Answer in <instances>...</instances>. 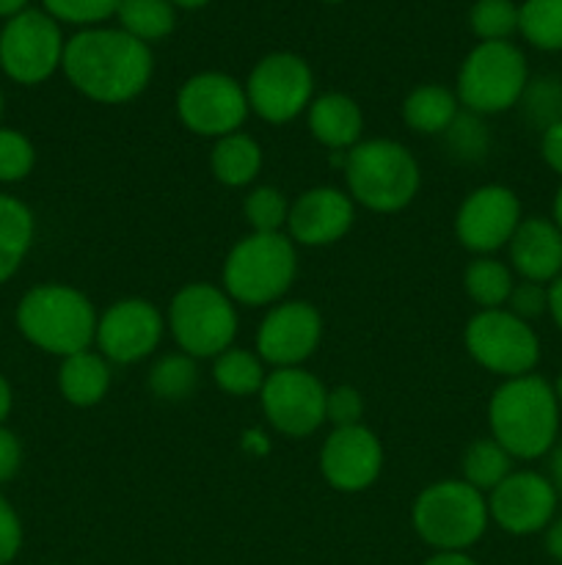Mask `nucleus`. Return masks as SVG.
<instances>
[{
	"label": "nucleus",
	"instance_id": "obj_44",
	"mask_svg": "<svg viewBox=\"0 0 562 565\" xmlns=\"http://www.w3.org/2000/svg\"><path fill=\"white\" fill-rule=\"evenodd\" d=\"M545 478L551 480V486H554L556 497L562 500V441H556L554 447H551L549 452V475Z\"/></svg>",
	"mask_w": 562,
	"mask_h": 565
},
{
	"label": "nucleus",
	"instance_id": "obj_40",
	"mask_svg": "<svg viewBox=\"0 0 562 565\" xmlns=\"http://www.w3.org/2000/svg\"><path fill=\"white\" fill-rule=\"evenodd\" d=\"M22 550V522L6 497H0V565H9Z\"/></svg>",
	"mask_w": 562,
	"mask_h": 565
},
{
	"label": "nucleus",
	"instance_id": "obj_29",
	"mask_svg": "<svg viewBox=\"0 0 562 565\" xmlns=\"http://www.w3.org/2000/svg\"><path fill=\"white\" fill-rule=\"evenodd\" d=\"M512 472V456L496 439H477L463 456V480L477 491H494Z\"/></svg>",
	"mask_w": 562,
	"mask_h": 565
},
{
	"label": "nucleus",
	"instance_id": "obj_2",
	"mask_svg": "<svg viewBox=\"0 0 562 565\" xmlns=\"http://www.w3.org/2000/svg\"><path fill=\"white\" fill-rule=\"evenodd\" d=\"M562 408L554 384L543 375L507 379L488 403L490 439L499 441L512 461H538L560 441Z\"/></svg>",
	"mask_w": 562,
	"mask_h": 565
},
{
	"label": "nucleus",
	"instance_id": "obj_45",
	"mask_svg": "<svg viewBox=\"0 0 562 565\" xmlns=\"http://www.w3.org/2000/svg\"><path fill=\"white\" fill-rule=\"evenodd\" d=\"M549 315L556 329L562 331V274L549 285Z\"/></svg>",
	"mask_w": 562,
	"mask_h": 565
},
{
	"label": "nucleus",
	"instance_id": "obj_23",
	"mask_svg": "<svg viewBox=\"0 0 562 565\" xmlns=\"http://www.w3.org/2000/svg\"><path fill=\"white\" fill-rule=\"evenodd\" d=\"M457 94L450 92L446 86H428L413 88L402 103V119L419 136H444L455 116L461 114L457 108Z\"/></svg>",
	"mask_w": 562,
	"mask_h": 565
},
{
	"label": "nucleus",
	"instance_id": "obj_47",
	"mask_svg": "<svg viewBox=\"0 0 562 565\" xmlns=\"http://www.w3.org/2000/svg\"><path fill=\"white\" fill-rule=\"evenodd\" d=\"M11 403H14V395H11V384L0 375V425L6 423V417L11 414Z\"/></svg>",
	"mask_w": 562,
	"mask_h": 565
},
{
	"label": "nucleus",
	"instance_id": "obj_15",
	"mask_svg": "<svg viewBox=\"0 0 562 565\" xmlns=\"http://www.w3.org/2000/svg\"><path fill=\"white\" fill-rule=\"evenodd\" d=\"M521 221V202L510 188L483 185L463 199L455 215V232L468 252L494 254L510 243Z\"/></svg>",
	"mask_w": 562,
	"mask_h": 565
},
{
	"label": "nucleus",
	"instance_id": "obj_14",
	"mask_svg": "<svg viewBox=\"0 0 562 565\" xmlns=\"http://www.w3.org/2000/svg\"><path fill=\"white\" fill-rule=\"evenodd\" d=\"M554 486L534 469L510 472L488 497V516L510 535L543 533L556 516Z\"/></svg>",
	"mask_w": 562,
	"mask_h": 565
},
{
	"label": "nucleus",
	"instance_id": "obj_20",
	"mask_svg": "<svg viewBox=\"0 0 562 565\" xmlns=\"http://www.w3.org/2000/svg\"><path fill=\"white\" fill-rule=\"evenodd\" d=\"M507 252L510 268L523 281L551 285L562 274V230L543 215L523 218L507 243Z\"/></svg>",
	"mask_w": 562,
	"mask_h": 565
},
{
	"label": "nucleus",
	"instance_id": "obj_9",
	"mask_svg": "<svg viewBox=\"0 0 562 565\" xmlns=\"http://www.w3.org/2000/svg\"><path fill=\"white\" fill-rule=\"evenodd\" d=\"M468 356L501 379L534 373L540 362V340L527 320L510 309H479L466 326Z\"/></svg>",
	"mask_w": 562,
	"mask_h": 565
},
{
	"label": "nucleus",
	"instance_id": "obj_38",
	"mask_svg": "<svg viewBox=\"0 0 562 565\" xmlns=\"http://www.w3.org/2000/svg\"><path fill=\"white\" fill-rule=\"evenodd\" d=\"M516 318L521 320H538L543 315H549V285H538V281H518L512 285L510 298H507V307Z\"/></svg>",
	"mask_w": 562,
	"mask_h": 565
},
{
	"label": "nucleus",
	"instance_id": "obj_7",
	"mask_svg": "<svg viewBox=\"0 0 562 565\" xmlns=\"http://www.w3.org/2000/svg\"><path fill=\"white\" fill-rule=\"evenodd\" d=\"M529 64L512 42H479L457 72V103L477 116L505 114L521 103Z\"/></svg>",
	"mask_w": 562,
	"mask_h": 565
},
{
	"label": "nucleus",
	"instance_id": "obj_52",
	"mask_svg": "<svg viewBox=\"0 0 562 565\" xmlns=\"http://www.w3.org/2000/svg\"><path fill=\"white\" fill-rule=\"evenodd\" d=\"M0 116H3V92H0Z\"/></svg>",
	"mask_w": 562,
	"mask_h": 565
},
{
	"label": "nucleus",
	"instance_id": "obj_12",
	"mask_svg": "<svg viewBox=\"0 0 562 565\" xmlns=\"http://www.w3.org/2000/svg\"><path fill=\"white\" fill-rule=\"evenodd\" d=\"M246 86L224 72H198L182 83L176 94V114L196 136L224 138L240 130L248 116Z\"/></svg>",
	"mask_w": 562,
	"mask_h": 565
},
{
	"label": "nucleus",
	"instance_id": "obj_26",
	"mask_svg": "<svg viewBox=\"0 0 562 565\" xmlns=\"http://www.w3.org/2000/svg\"><path fill=\"white\" fill-rule=\"evenodd\" d=\"M121 31L138 42L152 44L169 36L176 25V9L171 0H119L116 9Z\"/></svg>",
	"mask_w": 562,
	"mask_h": 565
},
{
	"label": "nucleus",
	"instance_id": "obj_11",
	"mask_svg": "<svg viewBox=\"0 0 562 565\" xmlns=\"http://www.w3.org/2000/svg\"><path fill=\"white\" fill-rule=\"evenodd\" d=\"M314 75L295 53H270L251 70L246 83L248 108L270 125H284L312 105Z\"/></svg>",
	"mask_w": 562,
	"mask_h": 565
},
{
	"label": "nucleus",
	"instance_id": "obj_53",
	"mask_svg": "<svg viewBox=\"0 0 562 565\" xmlns=\"http://www.w3.org/2000/svg\"><path fill=\"white\" fill-rule=\"evenodd\" d=\"M55 565H58V563H55Z\"/></svg>",
	"mask_w": 562,
	"mask_h": 565
},
{
	"label": "nucleus",
	"instance_id": "obj_42",
	"mask_svg": "<svg viewBox=\"0 0 562 565\" xmlns=\"http://www.w3.org/2000/svg\"><path fill=\"white\" fill-rule=\"evenodd\" d=\"M540 158L554 174L562 177V121L540 132Z\"/></svg>",
	"mask_w": 562,
	"mask_h": 565
},
{
	"label": "nucleus",
	"instance_id": "obj_50",
	"mask_svg": "<svg viewBox=\"0 0 562 565\" xmlns=\"http://www.w3.org/2000/svg\"><path fill=\"white\" fill-rule=\"evenodd\" d=\"M171 3H174V9L196 11V9H202V6H207L209 0H171Z\"/></svg>",
	"mask_w": 562,
	"mask_h": 565
},
{
	"label": "nucleus",
	"instance_id": "obj_4",
	"mask_svg": "<svg viewBox=\"0 0 562 565\" xmlns=\"http://www.w3.org/2000/svg\"><path fill=\"white\" fill-rule=\"evenodd\" d=\"M345 180L358 204L375 213H397L417 196L419 163L402 143L372 138L347 152Z\"/></svg>",
	"mask_w": 562,
	"mask_h": 565
},
{
	"label": "nucleus",
	"instance_id": "obj_49",
	"mask_svg": "<svg viewBox=\"0 0 562 565\" xmlns=\"http://www.w3.org/2000/svg\"><path fill=\"white\" fill-rule=\"evenodd\" d=\"M551 221L562 230V185L556 188L554 193V202H551Z\"/></svg>",
	"mask_w": 562,
	"mask_h": 565
},
{
	"label": "nucleus",
	"instance_id": "obj_10",
	"mask_svg": "<svg viewBox=\"0 0 562 565\" xmlns=\"http://www.w3.org/2000/svg\"><path fill=\"white\" fill-rule=\"evenodd\" d=\"M61 25L44 9H25L0 31V70L22 86L44 83L64 61Z\"/></svg>",
	"mask_w": 562,
	"mask_h": 565
},
{
	"label": "nucleus",
	"instance_id": "obj_39",
	"mask_svg": "<svg viewBox=\"0 0 562 565\" xmlns=\"http://www.w3.org/2000/svg\"><path fill=\"white\" fill-rule=\"evenodd\" d=\"M364 401L353 386H334L325 395V419L334 428H347V425H361Z\"/></svg>",
	"mask_w": 562,
	"mask_h": 565
},
{
	"label": "nucleus",
	"instance_id": "obj_25",
	"mask_svg": "<svg viewBox=\"0 0 562 565\" xmlns=\"http://www.w3.org/2000/svg\"><path fill=\"white\" fill-rule=\"evenodd\" d=\"M209 166H213L215 180L229 188H242L257 180L259 169H262V149L246 132H229L215 141Z\"/></svg>",
	"mask_w": 562,
	"mask_h": 565
},
{
	"label": "nucleus",
	"instance_id": "obj_41",
	"mask_svg": "<svg viewBox=\"0 0 562 565\" xmlns=\"http://www.w3.org/2000/svg\"><path fill=\"white\" fill-rule=\"evenodd\" d=\"M22 467V445L9 428L0 425V486L9 483Z\"/></svg>",
	"mask_w": 562,
	"mask_h": 565
},
{
	"label": "nucleus",
	"instance_id": "obj_8",
	"mask_svg": "<svg viewBox=\"0 0 562 565\" xmlns=\"http://www.w3.org/2000/svg\"><path fill=\"white\" fill-rule=\"evenodd\" d=\"M171 334L176 345L193 359L220 356L229 351L237 334L235 303L207 281L185 285L169 309Z\"/></svg>",
	"mask_w": 562,
	"mask_h": 565
},
{
	"label": "nucleus",
	"instance_id": "obj_30",
	"mask_svg": "<svg viewBox=\"0 0 562 565\" xmlns=\"http://www.w3.org/2000/svg\"><path fill=\"white\" fill-rule=\"evenodd\" d=\"M213 375L220 390L237 397L257 395L262 390L264 379H268V373L262 367V359L257 353L246 351V348H229L220 356H215Z\"/></svg>",
	"mask_w": 562,
	"mask_h": 565
},
{
	"label": "nucleus",
	"instance_id": "obj_37",
	"mask_svg": "<svg viewBox=\"0 0 562 565\" xmlns=\"http://www.w3.org/2000/svg\"><path fill=\"white\" fill-rule=\"evenodd\" d=\"M36 152L28 136L14 127H0V182H20L31 174Z\"/></svg>",
	"mask_w": 562,
	"mask_h": 565
},
{
	"label": "nucleus",
	"instance_id": "obj_6",
	"mask_svg": "<svg viewBox=\"0 0 562 565\" xmlns=\"http://www.w3.org/2000/svg\"><path fill=\"white\" fill-rule=\"evenodd\" d=\"M298 270L295 246L281 232H251L224 263L226 296L246 307L273 303L290 290Z\"/></svg>",
	"mask_w": 562,
	"mask_h": 565
},
{
	"label": "nucleus",
	"instance_id": "obj_34",
	"mask_svg": "<svg viewBox=\"0 0 562 565\" xmlns=\"http://www.w3.org/2000/svg\"><path fill=\"white\" fill-rule=\"evenodd\" d=\"M444 136L450 152L455 154L457 160H466V163L483 160L490 149L488 125L483 121V116L472 114V110L466 108L455 116V121H452L450 130H446Z\"/></svg>",
	"mask_w": 562,
	"mask_h": 565
},
{
	"label": "nucleus",
	"instance_id": "obj_31",
	"mask_svg": "<svg viewBox=\"0 0 562 565\" xmlns=\"http://www.w3.org/2000/svg\"><path fill=\"white\" fill-rule=\"evenodd\" d=\"M198 384V367L187 353H169L149 370V390L160 401H182Z\"/></svg>",
	"mask_w": 562,
	"mask_h": 565
},
{
	"label": "nucleus",
	"instance_id": "obj_24",
	"mask_svg": "<svg viewBox=\"0 0 562 565\" xmlns=\"http://www.w3.org/2000/svg\"><path fill=\"white\" fill-rule=\"evenodd\" d=\"M33 243V213L17 196L0 193V285L20 270Z\"/></svg>",
	"mask_w": 562,
	"mask_h": 565
},
{
	"label": "nucleus",
	"instance_id": "obj_43",
	"mask_svg": "<svg viewBox=\"0 0 562 565\" xmlns=\"http://www.w3.org/2000/svg\"><path fill=\"white\" fill-rule=\"evenodd\" d=\"M543 533H545V552H549V557L551 561L562 563V513L551 519V524L543 530Z\"/></svg>",
	"mask_w": 562,
	"mask_h": 565
},
{
	"label": "nucleus",
	"instance_id": "obj_16",
	"mask_svg": "<svg viewBox=\"0 0 562 565\" xmlns=\"http://www.w3.org/2000/svg\"><path fill=\"white\" fill-rule=\"evenodd\" d=\"M323 320L306 301H287L264 315L257 331V356L279 367H298L320 345Z\"/></svg>",
	"mask_w": 562,
	"mask_h": 565
},
{
	"label": "nucleus",
	"instance_id": "obj_22",
	"mask_svg": "<svg viewBox=\"0 0 562 565\" xmlns=\"http://www.w3.org/2000/svg\"><path fill=\"white\" fill-rule=\"evenodd\" d=\"M58 386L61 395H64L72 406H97L110 390L108 362H105L102 353H72V356H66L64 364H61Z\"/></svg>",
	"mask_w": 562,
	"mask_h": 565
},
{
	"label": "nucleus",
	"instance_id": "obj_1",
	"mask_svg": "<svg viewBox=\"0 0 562 565\" xmlns=\"http://www.w3.org/2000/svg\"><path fill=\"white\" fill-rule=\"evenodd\" d=\"M66 81L94 103L119 105L149 86L154 58L149 44L121 28H83L66 42L61 61Z\"/></svg>",
	"mask_w": 562,
	"mask_h": 565
},
{
	"label": "nucleus",
	"instance_id": "obj_21",
	"mask_svg": "<svg viewBox=\"0 0 562 565\" xmlns=\"http://www.w3.org/2000/svg\"><path fill=\"white\" fill-rule=\"evenodd\" d=\"M309 130L323 147L353 149L364 130L361 108L347 94H323L309 105Z\"/></svg>",
	"mask_w": 562,
	"mask_h": 565
},
{
	"label": "nucleus",
	"instance_id": "obj_5",
	"mask_svg": "<svg viewBox=\"0 0 562 565\" xmlns=\"http://www.w3.org/2000/svg\"><path fill=\"white\" fill-rule=\"evenodd\" d=\"M413 530L439 552H463L488 530V500L466 480H441L428 486L413 502Z\"/></svg>",
	"mask_w": 562,
	"mask_h": 565
},
{
	"label": "nucleus",
	"instance_id": "obj_35",
	"mask_svg": "<svg viewBox=\"0 0 562 565\" xmlns=\"http://www.w3.org/2000/svg\"><path fill=\"white\" fill-rule=\"evenodd\" d=\"M246 218L251 224L253 232H281V226L287 224V215H290V207H287V199L284 193L275 191L270 185H259L253 188L251 193L246 196Z\"/></svg>",
	"mask_w": 562,
	"mask_h": 565
},
{
	"label": "nucleus",
	"instance_id": "obj_18",
	"mask_svg": "<svg viewBox=\"0 0 562 565\" xmlns=\"http://www.w3.org/2000/svg\"><path fill=\"white\" fill-rule=\"evenodd\" d=\"M380 467H383V447L378 436L364 425L334 428L320 450L323 478L336 491H347V494L369 489L378 480Z\"/></svg>",
	"mask_w": 562,
	"mask_h": 565
},
{
	"label": "nucleus",
	"instance_id": "obj_13",
	"mask_svg": "<svg viewBox=\"0 0 562 565\" xmlns=\"http://www.w3.org/2000/svg\"><path fill=\"white\" fill-rule=\"evenodd\" d=\"M325 386L301 367L273 370L259 390L268 423L292 439L314 434L325 423Z\"/></svg>",
	"mask_w": 562,
	"mask_h": 565
},
{
	"label": "nucleus",
	"instance_id": "obj_27",
	"mask_svg": "<svg viewBox=\"0 0 562 565\" xmlns=\"http://www.w3.org/2000/svg\"><path fill=\"white\" fill-rule=\"evenodd\" d=\"M518 33L543 53H562V0H523Z\"/></svg>",
	"mask_w": 562,
	"mask_h": 565
},
{
	"label": "nucleus",
	"instance_id": "obj_3",
	"mask_svg": "<svg viewBox=\"0 0 562 565\" xmlns=\"http://www.w3.org/2000/svg\"><path fill=\"white\" fill-rule=\"evenodd\" d=\"M17 329L39 351L66 359L88 351L97 337V312L75 287L39 285L20 298Z\"/></svg>",
	"mask_w": 562,
	"mask_h": 565
},
{
	"label": "nucleus",
	"instance_id": "obj_48",
	"mask_svg": "<svg viewBox=\"0 0 562 565\" xmlns=\"http://www.w3.org/2000/svg\"><path fill=\"white\" fill-rule=\"evenodd\" d=\"M25 9L28 0H0V17H6V20H11V17H17Z\"/></svg>",
	"mask_w": 562,
	"mask_h": 565
},
{
	"label": "nucleus",
	"instance_id": "obj_17",
	"mask_svg": "<svg viewBox=\"0 0 562 565\" xmlns=\"http://www.w3.org/2000/svg\"><path fill=\"white\" fill-rule=\"evenodd\" d=\"M97 345L105 359L132 364L147 359L163 340V318L143 298H125L97 320Z\"/></svg>",
	"mask_w": 562,
	"mask_h": 565
},
{
	"label": "nucleus",
	"instance_id": "obj_51",
	"mask_svg": "<svg viewBox=\"0 0 562 565\" xmlns=\"http://www.w3.org/2000/svg\"><path fill=\"white\" fill-rule=\"evenodd\" d=\"M554 395H556V403H560V408H562V373H560V379L554 381Z\"/></svg>",
	"mask_w": 562,
	"mask_h": 565
},
{
	"label": "nucleus",
	"instance_id": "obj_46",
	"mask_svg": "<svg viewBox=\"0 0 562 565\" xmlns=\"http://www.w3.org/2000/svg\"><path fill=\"white\" fill-rule=\"evenodd\" d=\"M424 565H479L472 555L466 552H435L433 557H428Z\"/></svg>",
	"mask_w": 562,
	"mask_h": 565
},
{
	"label": "nucleus",
	"instance_id": "obj_33",
	"mask_svg": "<svg viewBox=\"0 0 562 565\" xmlns=\"http://www.w3.org/2000/svg\"><path fill=\"white\" fill-rule=\"evenodd\" d=\"M468 25L479 42H510L518 33V3L512 0H474Z\"/></svg>",
	"mask_w": 562,
	"mask_h": 565
},
{
	"label": "nucleus",
	"instance_id": "obj_32",
	"mask_svg": "<svg viewBox=\"0 0 562 565\" xmlns=\"http://www.w3.org/2000/svg\"><path fill=\"white\" fill-rule=\"evenodd\" d=\"M521 114L534 130L543 132L545 127L562 121V77L540 75L529 77L521 94Z\"/></svg>",
	"mask_w": 562,
	"mask_h": 565
},
{
	"label": "nucleus",
	"instance_id": "obj_19",
	"mask_svg": "<svg viewBox=\"0 0 562 565\" xmlns=\"http://www.w3.org/2000/svg\"><path fill=\"white\" fill-rule=\"evenodd\" d=\"M353 199L339 188H312L292 202L287 226L290 241L301 246H331L342 241L353 226Z\"/></svg>",
	"mask_w": 562,
	"mask_h": 565
},
{
	"label": "nucleus",
	"instance_id": "obj_28",
	"mask_svg": "<svg viewBox=\"0 0 562 565\" xmlns=\"http://www.w3.org/2000/svg\"><path fill=\"white\" fill-rule=\"evenodd\" d=\"M463 285H466L468 298L479 309H501L507 307V298H510L516 279H512V268H507L499 259L477 257L466 268Z\"/></svg>",
	"mask_w": 562,
	"mask_h": 565
},
{
	"label": "nucleus",
	"instance_id": "obj_36",
	"mask_svg": "<svg viewBox=\"0 0 562 565\" xmlns=\"http://www.w3.org/2000/svg\"><path fill=\"white\" fill-rule=\"evenodd\" d=\"M42 9L47 11L55 22L99 28L108 17H116L119 0H42Z\"/></svg>",
	"mask_w": 562,
	"mask_h": 565
}]
</instances>
